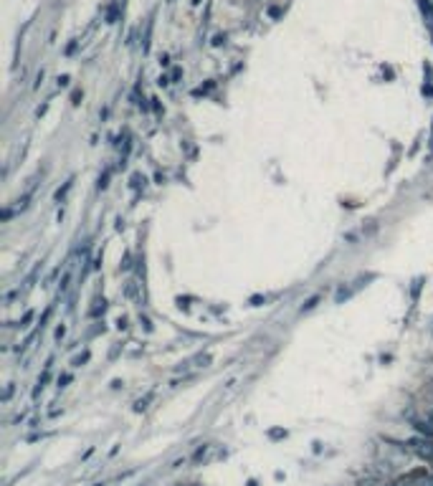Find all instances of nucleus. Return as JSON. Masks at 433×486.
Segmentation results:
<instances>
[]
</instances>
